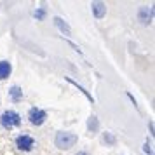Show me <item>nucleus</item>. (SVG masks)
<instances>
[{"label": "nucleus", "instance_id": "1", "mask_svg": "<svg viewBox=\"0 0 155 155\" xmlns=\"http://www.w3.org/2000/svg\"><path fill=\"white\" fill-rule=\"evenodd\" d=\"M78 141L77 134L70 133V131H59L54 138V145H56L59 150H70L71 147H75Z\"/></svg>", "mask_w": 155, "mask_h": 155}, {"label": "nucleus", "instance_id": "2", "mask_svg": "<svg viewBox=\"0 0 155 155\" xmlns=\"http://www.w3.org/2000/svg\"><path fill=\"white\" fill-rule=\"evenodd\" d=\"M0 124H2L4 129L11 131V129H14V127H18L21 124V115L18 112H14V110H5L2 113V117H0Z\"/></svg>", "mask_w": 155, "mask_h": 155}, {"label": "nucleus", "instance_id": "3", "mask_svg": "<svg viewBox=\"0 0 155 155\" xmlns=\"http://www.w3.org/2000/svg\"><path fill=\"white\" fill-rule=\"evenodd\" d=\"M45 119H47V113H45V110H42V108H37V106H33V108H30L28 112V120L31 126H42L44 122H45Z\"/></svg>", "mask_w": 155, "mask_h": 155}, {"label": "nucleus", "instance_id": "4", "mask_svg": "<svg viewBox=\"0 0 155 155\" xmlns=\"http://www.w3.org/2000/svg\"><path fill=\"white\" fill-rule=\"evenodd\" d=\"M35 145H37L35 140L30 134H19L16 138V147H18V150H21V152H31L35 148Z\"/></svg>", "mask_w": 155, "mask_h": 155}, {"label": "nucleus", "instance_id": "5", "mask_svg": "<svg viewBox=\"0 0 155 155\" xmlns=\"http://www.w3.org/2000/svg\"><path fill=\"white\" fill-rule=\"evenodd\" d=\"M138 19L141 21V25H150L153 19V7H141L138 12Z\"/></svg>", "mask_w": 155, "mask_h": 155}, {"label": "nucleus", "instance_id": "6", "mask_svg": "<svg viewBox=\"0 0 155 155\" xmlns=\"http://www.w3.org/2000/svg\"><path fill=\"white\" fill-rule=\"evenodd\" d=\"M91 7H92V14H94V18H96V19L105 18V14H106V5L103 4V2H92Z\"/></svg>", "mask_w": 155, "mask_h": 155}, {"label": "nucleus", "instance_id": "7", "mask_svg": "<svg viewBox=\"0 0 155 155\" xmlns=\"http://www.w3.org/2000/svg\"><path fill=\"white\" fill-rule=\"evenodd\" d=\"M9 98L12 103H18V101H21L23 99V89L19 85H12L11 89H9Z\"/></svg>", "mask_w": 155, "mask_h": 155}, {"label": "nucleus", "instance_id": "8", "mask_svg": "<svg viewBox=\"0 0 155 155\" xmlns=\"http://www.w3.org/2000/svg\"><path fill=\"white\" fill-rule=\"evenodd\" d=\"M11 71H12V66L9 61H0V80H5L11 75Z\"/></svg>", "mask_w": 155, "mask_h": 155}, {"label": "nucleus", "instance_id": "9", "mask_svg": "<svg viewBox=\"0 0 155 155\" xmlns=\"http://www.w3.org/2000/svg\"><path fill=\"white\" fill-rule=\"evenodd\" d=\"M87 129H89V133L91 134H96L99 131V120L96 115H91L89 120H87Z\"/></svg>", "mask_w": 155, "mask_h": 155}, {"label": "nucleus", "instance_id": "10", "mask_svg": "<svg viewBox=\"0 0 155 155\" xmlns=\"http://www.w3.org/2000/svg\"><path fill=\"white\" fill-rule=\"evenodd\" d=\"M54 25L61 30V33H64V35H71V28L63 21V19H61V18H58V16H56V18H54Z\"/></svg>", "mask_w": 155, "mask_h": 155}, {"label": "nucleus", "instance_id": "11", "mask_svg": "<svg viewBox=\"0 0 155 155\" xmlns=\"http://www.w3.org/2000/svg\"><path fill=\"white\" fill-rule=\"evenodd\" d=\"M64 78H66V82H70V84H73V85H75V87H78V91L82 92V94H84L85 98H87V99H89V101H91V103H94V98H92L91 94H89V92L85 91V89H84V87H82V85H78L77 82H73V80H71L70 77H64Z\"/></svg>", "mask_w": 155, "mask_h": 155}, {"label": "nucleus", "instance_id": "12", "mask_svg": "<svg viewBox=\"0 0 155 155\" xmlns=\"http://www.w3.org/2000/svg\"><path fill=\"white\" fill-rule=\"evenodd\" d=\"M103 141H105L106 145H110V147H113V145L117 143V140H115V136H113L112 133H105L103 134Z\"/></svg>", "mask_w": 155, "mask_h": 155}, {"label": "nucleus", "instance_id": "13", "mask_svg": "<svg viewBox=\"0 0 155 155\" xmlns=\"http://www.w3.org/2000/svg\"><path fill=\"white\" fill-rule=\"evenodd\" d=\"M44 14H45V11H44V9H40V11H35V18H37V19H42Z\"/></svg>", "mask_w": 155, "mask_h": 155}, {"label": "nucleus", "instance_id": "14", "mask_svg": "<svg viewBox=\"0 0 155 155\" xmlns=\"http://www.w3.org/2000/svg\"><path fill=\"white\" fill-rule=\"evenodd\" d=\"M145 152H147V153H150V155H152V148H150V145H148V143H147V145H145Z\"/></svg>", "mask_w": 155, "mask_h": 155}, {"label": "nucleus", "instance_id": "15", "mask_svg": "<svg viewBox=\"0 0 155 155\" xmlns=\"http://www.w3.org/2000/svg\"><path fill=\"white\" fill-rule=\"evenodd\" d=\"M148 127H150V133L153 134V122H150V124H148Z\"/></svg>", "mask_w": 155, "mask_h": 155}, {"label": "nucleus", "instance_id": "16", "mask_svg": "<svg viewBox=\"0 0 155 155\" xmlns=\"http://www.w3.org/2000/svg\"><path fill=\"white\" fill-rule=\"evenodd\" d=\"M77 155H89V153H87V152H78Z\"/></svg>", "mask_w": 155, "mask_h": 155}]
</instances>
